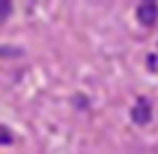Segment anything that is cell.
<instances>
[{"instance_id": "5b68a950", "label": "cell", "mask_w": 158, "mask_h": 154, "mask_svg": "<svg viewBox=\"0 0 158 154\" xmlns=\"http://www.w3.org/2000/svg\"><path fill=\"white\" fill-rule=\"evenodd\" d=\"M0 143H13V135L5 126H0Z\"/></svg>"}, {"instance_id": "3957f363", "label": "cell", "mask_w": 158, "mask_h": 154, "mask_svg": "<svg viewBox=\"0 0 158 154\" xmlns=\"http://www.w3.org/2000/svg\"><path fill=\"white\" fill-rule=\"evenodd\" d=\"M11 11H13V5L7 2V0H0V22H5L11 15Z\"/></svg>"}, {"instance_id": "6da1fadb", "label": "cell", "mask_w": 158, "mask_h": 154, "mask_svg": "<svg viewBox=\"0 0 158 154\" xmlns=\"http://www.w3.org/2000/svg\"><path fill=\"white\" fill-rule=\"evenodd\" d=\"M130 119H132L136 126H147V124L152 122V102H149L145 96H141V98L136 100V104L132 106Z\"/></svg>"}, {"instance_id": "277c9868", "label": "cell", "mask_w": 158, "mask_h": 154, "mask_svg": "<svg viewBox=\"0 0 158 154\" xmlns=\"http://www.w3.org/2000/svg\"><path fill=\"white\" fill-rule=\"evenodd\" d=\"M22 50L15 46H0V57H20Z\"/></svg>"}, {"instance_id": "7a4b0ae2", "label": "cell", "mask_w": 158, "mask_h": 154, "mask_svg": "<svg viewBox=\"0 0 158 154\" xmlns=\"http://www.w3.org/2000/svg\"><path fill=\"white\" fill-rule=\"evenodd\" d=\"M136 15H139V22H141L143 26L149 28V26H154V24L158 22V5L152 2V0H147V2H141Z\"/></svg>"}]
</instances>
